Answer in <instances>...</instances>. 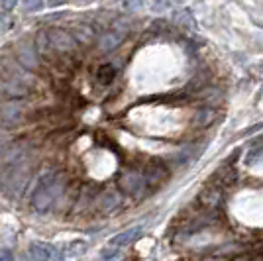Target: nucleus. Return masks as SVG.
Returning <instances> with one entry per match:
<instances>
[{
    "label": "nucleus",
    "instance_id": "9d476101",
    "mask_svg": "<svg viewBox=\"0 0 263 261\" xmlns=\"http://www.w3.org/2000/svg\"><path fill=\"white\" fill-rule=\"evenodd\" d=\"M214 110H210V108H200L198 110V114L195 116V124L197 126H209L210 122L214 120Z\"/></svg>",
    "mask_w": 263,
    "mask_h": 261
},
{
    "label": "nucleus",
    "instance_id": "7ed1b4c3",
    "mask_svg": "<svg viewBox=\"0 0 263 261\" xmlns=\"http://www.w3.org/2000/svg\"><path fill=\"white\" fill-rule=\"evenodd\" d=\"M140 234H142V226H134V228L124 230V232H120V234H116L114 238H110L106 248H110V250H114L116 253H118L122 248L130 246L132 241H136V239L140 238Z\"/></svg>",
    "mask_w": 263,
    "mask_h": 261
},
{
    "label": "nucleus",
    "instance_id": "2eb2a0df",
    "mask_svg": "<svg viewBox=\"0 0 263 261\" xmlns=\"http://www.w3.org/2000/svg\"><path fill=\"white\" fill-rule=\"evenodd\" d=\"M44 8V0H24V10L37 12Z\"/></svg>",
    "mask_w": 263,
    "mask_h": 261
},
{
    "label": "nucleus",
    "instance_id": "6ab92c4d",
    "mask_svg": "<svg viewBox=\"0 0 263 261\" xmlns=\"http://www.w3.org/2000/svg\"><path fill=\"white\" fill-rule=\"evenodd\" d=\"M0 261H14V253L10 250H0Z\"/></svg>",
    "mask_w": 263,
    "mask_h": 261
},
{
    "label": "nucleus",
    "instance_id": "20e7f679",
    "mask_svg": "<svg viewBox=\"0 0 263 261\" xmlns=\"http://www.w3.org/2000/svg\"><path fill=\"white\" fill-rule=\"evenodd\" d=\"M47 38H49V45L61 53H67L75 47V40L71 38V33L63 32V30H51V32H47Z\"/></svg>",
    "mask_w": 263,
    "mask_h": 261
},
{
    "label": "nucleus",
    "instance_id": "f8f14e48",
    "mask_svg": "<svg viewBox=\"0 0 263 261\" xmlns=\"http://www.w3.org/2000/svg\"><path fill=\"white\" fill-rule=\"evenodd\" d=\"M20 116H22V108L16 106V104H10V106H4L2 108V118L4 120L16 122V120H20Z\"/></svg>",
    "mask_w": 263,
    "mask_h": 261
},
{
    "label": "nucleus",
    "instance_id": "4468645a",
    "mask_svg": "<svg viewBox=\"0 0 263 261\" xmlns=\"http://www.w3.org/2000/svg\"><path fill=\"white\" fill-rule=\"evenodd\" d=\"M87 251V244L85 241H73L71 246H69V255L71 257H79V255H83Z\"/></svg>",
    "mask_w": 263,
    "mask_h": 261
},
{
    "label": "nucleus",
    "instance_id": "dca6fc26",
    "mask_svg": "<svg viewBox=\"0 0 263 261\" xmlns=\"http://www.w3.org/2000/svg\"><path fill=\"white\" fill-rule=\"evenodd\" d=\"M35 44L40 45V51H47L49 49V38H47V32H40L37 33V42Z\"/></svg>",
    "mask_w": 263,
    "mask_h": 261
},
{
    "label": "nucleus",
    "instance_id": "1a4fd4ad",
    "mask_svg": "<svg viewBox=\"0 0 263 261\" xmlns=\"http://www.w3.org/2000/svg\"><path fill=\"white\" fill-rule=\"evenodd\" d=\"M73 35H75V42L79 44H90L92 42V30L88 28V26H77L75 30H73Z\"/></svg>",
    "mask_w": 263,
    "mask_h": 261
},
{
    "label": "nucleus",
    "instance_id": "423d86ee",
    "mask_svg": "<svg viewBox=\"0 0 263 261\" xmlns=\"http://www.w3.org/2000/svg\"><path fill=\"white\" fill-rule=\"evenodd\" d=\"M122 40H124V33L120 32H114V30H110V32L102 33L99 40V49L102 53H108V51H114L118 45L122 44Z\"/></svg>",
    "mask_w": 263,
    "mask_h": 261
},
{
    "label": "nucleus",
    "instance_id": "a211bd4d",
    "mask_svg": "<svg viewBox=\"0 0 263 261\" xmlns=\"http://www.w3.org/2000/svg\"><path fill=\"white\" fill-rule=\"evenodd\" d=\"M16 2H18V0H0V6H2V10L8 12L16 6Z\"/></svg>",
    "mask_w": 263,
    "mask_h": 261
},
{
    "label": "nucleus",
    "instance_id": "4be33fe9",
    "mask_svg": "<svg viewBox=\"0 0 263 261\" xmlns=\"http://www.w3.org/2000/svg\"><path fill=\"white\" fill-rule=\"evenodd\" d=\"M2 28H6V20L0 16V30H2Z\"/></svg>",
    "mask_w": 263,
    "mask_h": 261
},
{
    "label": "nucleus",
    "instance_id": "6e6552de",
    "mask_svg": "<svg viewBox=\"0 0 263 261\" xmlns=\"http://www.w3.org/2000/svg\"><path fill=\"white\" fill-rule=\"evenodd\" d=\"M18 59H20V63L26 65L28 69H37V57H35L32 47H20Z\"/></svg>",
    "mask_w": 263,
    "mask_h": 261
},
{
    "label": "nucleus",
    "instance_id": "9b49d317",
    "mask_svg": "<svg viewBox=\"0 0 263 261\" xmlns=\"http://www.w3.org/2000/svg\"><path fill=\"white\" fill-rule=\"evenodd\" d=\"M114 75H116V69L110 65V63H106V65H102L99 69V73H97V77H99L100 83H104V85H108V83H112V79H114Z\"/></svg>",
    "mask_w": 263,
    "mask_h": 261
},
{
    "label": "nucleus",
    "instance_id": "f3484780",
    "mask_svg": "<svg viewBox=\"0 0 263 261\" xmlns=\"http://www.w3.org/2000/svg\"><path fill=\"white\" fill-rule=\"evenodd\" d=\"M122 4H124L126 10H142L143 4H145V0H124Z\"/></svg>",
    "mask_w": 263,
    "mask_h": 261
},
{
    "label": "nucleus",
    "instance_id": "ddd939ff",
    "mask_svg": "<svg viewBox=\"0 0 263 261\" xmlns=\"http://www.w3.org/2000/svg\"><path fill=\"white\" fill-rule=\"evenodd\" d=\"M4 90H6V95L8 97H24L28 90H26V87H22L20 83H16V81H12V83H8L6 87H4Z\"/></svg>",
    "mask_w": 263,
    "mask_h": 261
},
{
    "label": "nucleus",
    "instance_id": "412c9836",
    "mask_svg": "<svg viewBox=\"0 0 263 261\" xmlns=\"http://www.w3.org/2000/svg\"><path fill=\"white\" fill-rule=\"evenodd\" d=\"M261 128H263V122H259L257 126H253V128H248V130L243 132L241 136H250V134H253V132H257V130H261Z\"/></svg>",
    "mask_w": 263,
    "mask_h": 261
},
{
    "label": "nucleus",
    "instance_id": "aec40b11",
    "mask_svg": "<svg viewBox=\"0 0 263 261\" xmlns=\"http://www.w3.org/2000/svg\"><path fill=\"white\" fill-rule=\"evenodd\" d=\"M169 2H171V0H155V8H157V10H163V8L169 6Z\"/></svg>",
    "mask_w": 263,
    "mask_h": 261
},
{
    "label": "nucleus",
    "instance_id": "0eeeda50",
    "mask_svg": "<svg viewBox=\"0 0 263 261\" xmlns=\"http://www.w3.org/2000/svg\"><path fill=\"white\" fill-rule=\"evenodd\" d=\"M120 204H122V196L116 189H108V191H104V195L100 196V208H102V212H114Z\"/></svg>",
    "mask_w": 263,
    "mask_h": 261
},
{
    "label": "nucleus",
    "instance_id": "39448f33",
    "mask_svg": "<svg viewBox=\"0 0 263 261\" xmlns=\"http://www.w3.org/2000/svg\"><path fill=\"white\" fill-rule=\"evenodd\" d=\"M30 255L33 261H53L55 250L53 246L44 244V241H32L30 244Z\"/></svg>",
    "mask_w": 263,
    "mask_h": 261
},
{
    "label": "nucleus",
    "instance_id": "f03ea898",
    "mask_svg": "<svg viewBox=\"0 0 263 261\" xmlns=\"http://www.w3.org/2000/svg\"><path fill=\"white\" fill-rule=\"evenodd\" d=\"M120 185L126 193L138 196L147 187V181H145V175L140 171H126L120 177Z\"/></svg>",
    "mask_w": 263,
    "mask_h": 261
},
{
    "label": "nucleus",
    "instance_id": "f257e3e1",
    "mask_svg": "<svg viewBox=\"0 0 263 261\" xmlns=\"http://www.w3.org/2000/svg\"><path fill=\"white\" fill-rule=\"evenodd\" d=\"M61 175L57 171H47L44 173L32 191V207L37 212H47L55 202L57 195L61 193Z\"/></svg>",
    "mask_w": 263,
    "mask_h": 261
}]
</instances>
